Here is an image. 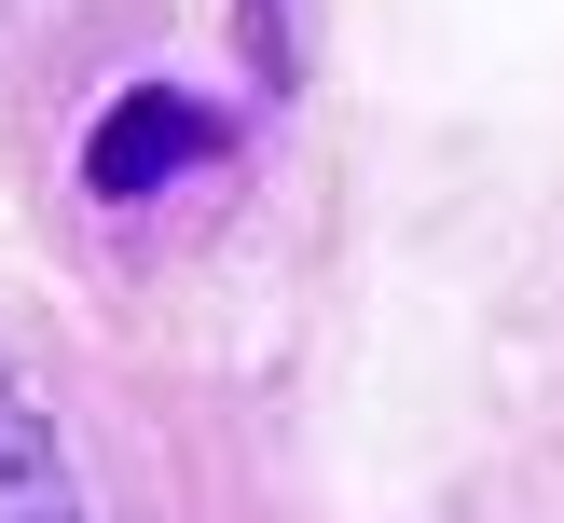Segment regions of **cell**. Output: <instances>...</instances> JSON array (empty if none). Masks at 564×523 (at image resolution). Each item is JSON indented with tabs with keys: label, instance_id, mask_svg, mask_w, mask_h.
<instances>
[{
	"label": "cell",
	"instance_id": "cell-2",
	"mask_svg": "<svg viewBox=\"0 0 564 523\" xmlns=\"http://www.w3.org/2000/svg\"><path fill=\"white\" fill-rule=\"evenodd\" d=\"M0 523H83V482L55 455V427L28 413V385L0 372Z\"/></svg>",
	"mask_w": 564,
	"mask_h": 523
},
{
	"label": "cell",
	"instance_id": "cell-1",
	"mask_svg": "<svg viewBox=\"0 0 564 523\" xmlns=\"http://www.w3.org/2000/svg\"><path fill=\"white\" fill-rule=\"evenodd\" d=\"M207 152H220V110L180 97V83H138V97H110L97 138H83V193H97V207H138V193H165Z\"/></svg>",
	"mask_w": 564,
	"mask_h": 523
}]
</instances>
